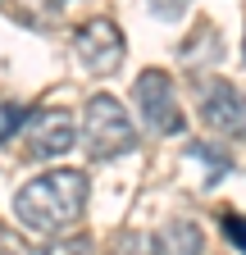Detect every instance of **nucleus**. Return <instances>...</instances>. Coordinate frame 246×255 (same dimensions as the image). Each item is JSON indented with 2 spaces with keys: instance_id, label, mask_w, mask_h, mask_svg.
I'll return each mask as SVG.
<instances>
[{
  "instance_id": "1",
  "label": "nucleus",
  "mask_w": 246,
  "mask_h": 255,
  "mask_svg": "<svg viewBox=\"0 0 246 255\" xmlns=\"http://www.w3.org/2000/svg\"><path fill=\"white\" fill-rule=\"evenodd\" d=\"M87 173L82 169H50L32 182H23L14 191V214L27 233H46V237H59L69 223L82 219L87 210Z\"/></svg>"
},
{
  "instance_id": "2",
  "label": "nucleus",
  "mask_w": 246,
  "mask_h": 255,
  "mask_svg": "<svg viewBox=\"0 0 246 255\" xmlns=\"http://www.w3.org/2000/svg\"><path fill=\"white\" fill-rule=\"evenodd\" d=\"M82 146L91 159H119L128 155L137 146V128L128 119V110H123L114 96H91L87 101V114H82Z\"/></svg>"
},
{
  "instance_id": "3",
  "label": "nucleus",
  "mask_w": 246,
  "mask_h": 255,
  "mask_svg": "<svg viewBox=\"0 0 246 255\" xmlns=\"http://www.w3.org/2000/svg\"><path fill=\"white\" fill-rule=\"evenodd\" d=\"M132 101H137L141 123H146L155 137H178L182 123H187V119H182V110H178V101H173V82H169L164 69H146V73H137V82H132Z\"/></svg>"
},
{
  "instance_id": "4",
  "label": "nucleus",
  "mask_w": 246,
  "mask_h": 255,
  "mask_svg": "<svg viewBox=\"0 0 246 255\" xmlns=\"http://www.w3.org/2000/svg\"><path fill=\"white\" fill-rule=\"evenodd\" d=\"M73 137H78V123L69 110H32L18 132V150L23 159H59L64 150H73Z\"/></svg>"
},
{
  "instance_id": "5",
  "label": "nucleus",
  "mask_w": 246,
  "mask_h": 255,
  "mask_svg": "<svg viewBox=\"0 0 246 255\" xmlns=\"http://www.w3.org/2000/svg\"><path fill=\"white\" fill-rule=\"evenodd\" d=\"M196 105H201V123L219 137H246V96L224 82V78H205L196 82Z\"/></svg>"
},
{
  "instance_id": "6",
  "label": "nucleus",
  "mask_w": 246,
  "mask_h": 255,
  "mask_svg": "<svg viewBox=\"0 0 246 255\" xmlns=\"http://www.w3.org/2000/svg\"><path fill=\"white\" fill-rule=\"evenodd\" d=\"M73 50H78V59H82V69L96 73V78L119 73V64H123V37H119V27H114L110 18L82 23L78 37H73Z\"/></svg>"
},
{
  "instance_id": "7",
  "label": "nucleus",
  "mask_w": 246,
  "mask_h": 255,
  "mask_svg": "<svg viewBox=\"0 0 246 255\" xmlns=\"http://www.w3.org/2000/svg\"><path fill=\"white\" fill-rule=\"evenodd\" d=\"M150 255H205V233L192 219H169L150 233Z\"/></svg>"
},
{
  "instance_id": "8",
  "label": "nucleus",
  "mask_w": 246,
  "mask_h": 255,
  "mask_svg": "<svg viewBox=\"0 0 246 255\" xmlns=\"http://www.w3.org/2000/svg\"><path fill=\"white\" fill-rule=\"evenodd\" d=\"M219 50H224V46H219V32H214L210 23H201V27L192 32V41L182 46V59H187V64L201 59V55H205V59H219Z\"/></svg>"
},
{
  "instance_id": "9",
  "label": "nucleus",
  "mask_w": 246,
  "mask_h": 255,
  "mask_svg": "<svg viewBox=\"0 0 246 255\" xmlns=\"http://www.w3.org/2000/svg\"><path fill=\"white\" fill-rule=\"evenodd\" d=\"M187 155L205 164V187H214V182H219V178L228 173V164H233V159H228L224 150H214V146H205V141H196V146H192Z\"/></svg>"
},
{
  "instance_id": "10",
  "label": "nucleus",
  "mask_w": 246,
  "mask_h": 255,
  "mask_svg": "<svg viewBox=\"0 0 246 255\" xmlns=\"http://www.w3.org/2000/svg\"><path fill=\"white\" fill-rule=\"evenodd\" d=\"M91 251H96V242H91V237H50L46 246H37V251H23V255H91Z\"/></svg>"
},
{
  "instance_id": "11",
  "label": "nucleus",
  "mask_w": 246,
  "mask_h": 255,
  "mask_svg": "<svg viewBox=\"0 0 246 255\" xmlns=\"http://www.w3.org/2000/svg\"><path fill=\"white\" fill-rule=\"evenodd\" d=\"M219 228H224V237L246 255V214H237V210H219Z\"/></svg>"
},
{
  "instance_id": "12",
  "label": "nucleus",
  "mask_w": 246,
  "mask_h": 255,
  "mask_svg": "<svg viewBox=\"0 0 246 255\" xmlns=\"http://www.w3.org/2000/svg\"><path fill=\"white\" fill-rule=\"evenodd\" d=\"M23 110L18 105H0V141H9V137H18L23 132Z\"/></svg>"
},
{
  "instance_id": "13",
  "label": "nucleus",
  "mask_w": 246,
  "mask_h": 255,
  "mask_svg": "<svg viewBox=\"0 0 246 255\" xmlns=\"http://www.w3.org/2000/svg\"><path fill=\"white\" fill-rule=\"evenodd\" d=\"M187 9H192V0H150V14H155V18H169V23H178Z\"/></svg>"
},
{
  "instance_id": "14",
  "label": "nucleus",
  "mask_w": 246,
  "mask_h": 255,
  "mask_svg": "<svg viewBox=\"0 0 246 255\" xmlns=\"http://www.w3.org/2000/svg\"><path fill=\"white\" fill-rule=\"evenodd\" d=\"M110 255H150V251H146V237L141 233H119V242H114Z\"/></svg>"
},
{
  "instance_id": "15",
  "label": "nucleus",
  "mask_w": 246,
  "mask_h": 255,
  "mask_svg": "<svg viewBox=\"0 0 246 255\" xmlns=\"http://www.w3.org/2000/svg\"><path fill=\"white\" fill-rule=\"evenodd\" d=\"M242 64H246V37H242Z\"/></svg>"
}]
</instances>
